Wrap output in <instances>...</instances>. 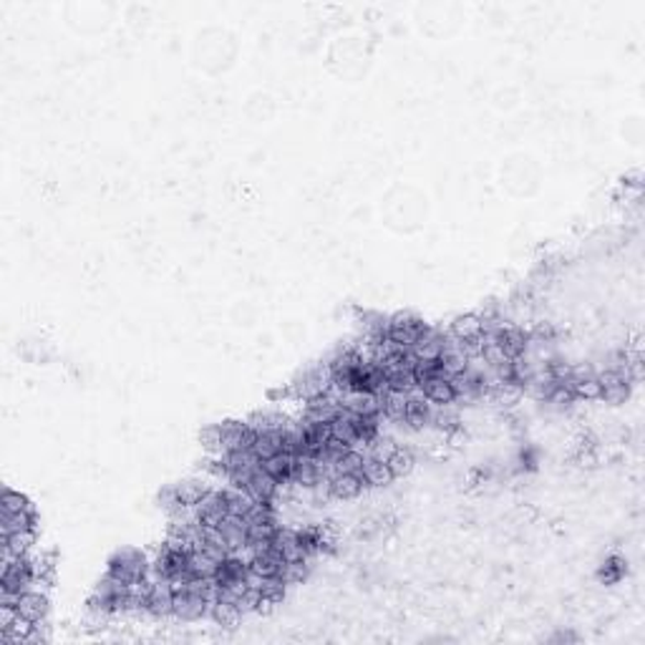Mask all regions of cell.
Here are the masks:
<instances>
[{"instance_id": "cell-1", "label": "cell", "mask_w": 645, "mask_h": 645, "mask_svg": "<svg viewBox=\"0 0 645 645\" xmlns=\"http://www.w3.org/2000/svg\"><path fill=\"white\" fill-rule=\"evenodd\" d=\"M0 529H3V557L31 553L33 532H36V512L29 500L13 490L3 492L0 502Z\"/></svg>"}, {"instance_id": "cell-2", "label": "cell", "mask_w": 645, "mask_h": 645, "mask_svg": "<svg viewBox=\"0 0 645 645\" xmlns=\"http://www.w3.org/2000/svg\"><path fill=\"white\" fill-rule=\"evenodd\" d=\"M107 575L124 582V586H136L152 575V560L139 550H121L111 557Z\"/></svg>"}]
</instances>
